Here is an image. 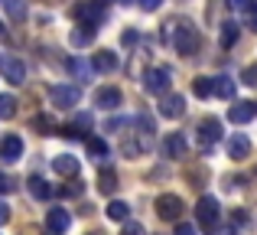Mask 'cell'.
<instances>
[{"instance_id":"16","label":"cell","mask_w":257,"mask_h":235,"mask_svg":"<svg viewBox=\"0 0 257 235\" xmlns=\"http://www.w3.org/2000/svg\"><path fill=\"white\" fill-rule=\"evenodd\" d=\"M251 118H254V105H247V102H234L228 108V121L231 124H247Z\"/></svg>"},{"instance_id":"39","label":"cell","mask_w":257,"mask_h":235,"mask_svg":"<svg viewBox=\"0 0 257 235\" xmlns=\"http://www.w3.org/2000/svg\"><path fill=\"white\" fill-rule=\"evenodd\" d=\"M228 4H231L234 10H247V7H251V0H228Z\"/></svg>"},{"instance_id":"43","label":"cell","mask_w":257,"mask_h":235,"mask_svg":"<svg viewBox=\"0 0 257 235\" xmlns=\"http://www.w3.org/2000/svg\"><path fill=\"white\" fill-rule=\"evenodd\" d=\"M120 4H131V0H120Z\"/></svg>"},{"instance_id":"19","label":"cell","mask_w":257,"mask_h":235,"mask_svg":"<svg viewBox=\"0 0 257 235\" xmlns=\"http://www.w3.org/2000/svg\"><path fill=\"white\" fill-rule=\"evenodd\" d=\"M26 190H30V196H33V199H49L52 193H56V190H52V186L46 183L43 177H30V183H26Z\"/></svg>"},{"instance_id":"8","label":"cell","mask_w":257,"mask_h":235,"mask_svg":"<svg viewBox=\"0 0 257 235\" xmlns=\"http://www.w3.org/2000/svg\"><path fill=\"white\" fill-rule=\"evenodd\" d=\"M49 98H52V105H59V108H75L78 98H82V92H78L75 85H52Z\"/></svg>"},{"instance_id":"31","label":"cell","mask_w":257,"mask_h":235,"mask_svg":"<svg viewBox=\"0 0 257 235\" xmlns=\"http://www.w3.org/2000/svg\"><path fill=\"white\" fill-rule=\"evenodd\" d=\"M82 190H85V186L78 183V180H72V183H65L59 193H62V196H82Z\"/></svg>"},{"instance_id":"32","label":"cell","mask_w":257,"mask_h":235,"mask_svg":"<svg viewBox=\"0 0 257 235\" xmlns=\"http://www.w3.org/2000/svg\"><path fill=\"white\" fill-rule=\"evenodd\" d=\"M241 82H244V85H257V62L247 65V69L241 72Z\"/></svg>"},{"instance_id":"20","label":"cell","mask_w":257,"mask_h":235,"mask_svg":"<svg viewBox=\"0 0 257 235\" xmlns=\"http://www.w3.org/2000/svg\"><path fill=\"white\" fill-rule=\"evenodd\" d=\"M98 190L104 193V196H111V193L117 190V173H114L111 167H104V170L98 173Z\"/></svg>"},{"instance_id":"3","label":"cell","mask_w":257,"mask_h":235,"mask_svg":"<svg viewBox=\"0 0 257 235\" xmlns=\"http://www.w3.org/2000/svg\"><path fill=\"white\" fill-rule=\"evenodd\" d=\"M72 17L82 26H88V30H98V23L104 20V10H101L98 0H91V4H75L72 7Z\"/></svg>"},{"instance_id":"6","label":"cell","mask_w":257,"mask_h":235,"mask_svg":"<svg viewBox=\"0 0 257 235\" xmlns=\"http://www.w3.org/2000/svg\"><path fill=\"white\" fill-rule=\"evenodd\" d=\"M0 75L10 85H23L26 82V65L17 56H0Z\"/></svg>"},{"instance_id":"34","label":"cell","mask_w":257,"mask_h":235,"mask_svg":"<svg viewBox=\"0 0 257 235\" xmlns=\"http://www.w3.org/2000/svg\"><path fill=\"white\" fill-rule=\"evenodd\" d=\"M120 235H147V232H144V225H137V222H127Z\"/></svg>"},{"instance_id":"26","label":"cell","mask_w":257,"mask_h":235,"mask_svg":"<svg viewBox=\"0 0 257 235\" xmlns=\"http://www.w3.org/2000/svg\"><path fill=\"white\" fill-rule=\"evenodd\" d=\"M218 43L225 46V49L238 43V23H231V20H228V23H221V36H218Z\"/></svg>"},{"instance_id":"21","label":"cell","mask_w":257,"mask_h":235,"mask_svg":"<svg viewBox=\"0 0 257 235\" xmlns=\"http://www.w3.org/2000/svg\"><path fill=\"white\" fill-rule=\"evenodd\" d=\"M69 72L78 79V82H88V79H91V72H94V65L85 62V59H69Z\"/></svg>"},{"instance_id":"28","label":"cell","mask_w":257,"mask_h":235,"mask_svg":"<svg viewBox=\"0 0 257 235\" xmlns=\"http://www.w3.org/2000/svg\"><path fill=\"white\" fill-rule=\"evenodd\" d=\"M85 147H88V153H91L94 160H104L107 157V144L101 137H85Z\"/></svg>"},{"instance_id":"12","label":"cell","mask_w":257,"mask_h":235,"mask_svg":"<svg viewBox=\"0 0 257 235\" xmlns=\"http://www.w3.org/2000/svg\"><path fill=\"white\" fill-rule=\"evenodd\" d=\"M160 115L170 118V121L182 118V115H186V98H182V95H163V102H160Z\"/></svg>"},{"instance_id":"15","label":"cell","mask_w":257,"mask_h":235,"mask_svg":"<svg viewBox=\"0 0 257 235\" xmlns=\"http://www.w3.org/2000/svg\"><path fill=\"white\" fill-rule=\"evenodd\" d=\"M186 150H189V144H186V137L182 134H170V137L163 140V153L166 157H186Z\"/></svg>"},{"instance_id":"10","label":"cell","mask_w":257,"mask_h":235,"mask_svg":"<svg viewBox=\"0 0 257 235\" xmlns=\"http://www.w3.org/2000/svg\"><path fill=\"white\" fill-rule=\"evenodd\" d=\"M20 157H23V140H20L17 134H7V137L0 140V160H4V164H17Z\"/></svg>"},{"instance_id":"2","label":"cell","mask_w":257,"mask_h":235,"mask_svg":"<svg viewBox=\"0 0 257 235\" xmlns=\"http://www.w3.org/2000/svg\"><path fill=\"white\" fill-rule=\"evenodd\" d=\"M195 216H199V225L205 232H215V229H218V219H221L218 199H215V196H202L199 206H195Z\"/></svg>"},{"instance_id":"37","label":"cell","mask_w":257,"mask_h":235,"mask_svg":"<svg viewBox=\"0 0 257 235\" xmlns=\"http://www.w3.org/2000/svg\"><path fill=\"white\" fill-rule=\"evenodd\" d=\"M247 23H251V30L257 33V4H251V7H247Z\"/></svg>"},{"instance_id":"24","label":"cell","mask_w":257,"mask_h":235,"mask_svg":"<svg viewBox=\"0 0 257 235\" xmlns=\"http://www.w3.org/2000/svg\"><path fill=\"white\" fill-rule=\"evenodd\" d=\"M127 216H131V206L120 203V199H114V203L107 206V219H114V222H127Z\"/></svg>"},{"instance_id":"14","label":"cell","mask_w":257,"mask_h":235,"mask_svg":"<svg viewBox=\"0 0 257 235\" xmlns=\"http://www.w3.org/2000/svg\"><path fill=\"white\" fill-rule=\"evenodd\" d=\"M247 153H251V137H247V134H231V137H228V157L244 160Z\"/></svg>"},{"instance_id":"5","label":"cell","mask_w":257,"mask_h":235,"mask_svg":"<svg viewBox=\"0 0 257 235\" xmlns=\"http://www.w3.org/2000/svg\"><path fill=\"white\" fill-rule=\"evenodd\" d=\"M170 85H173L170 69H150L144 75V89L150 92V95H166V92H170Z\"/></svg>"},{"instance_id":"9","label":"cell","mask_w":257,"mask_h":235,"mask_svg":"<svg viewBox=\"0 0 257 235\" xmlns=\"http://www.w3.org/2000/svg\"><path fill=\"white\" fill-rule=\"evenodd\" d=\"M195 134H199V147H212L215 140L221 137V121H218V118H205V121H199Z\"/></svg>"},{"instance_id":"35","label":"cell","mask_w":257,"mask_h":235,"mask_svg":"<svg viewBox=\"0 0 257 235\" xmlns=\"http://www.w3.org/2000/svg\"><path fill=\"white\" fill-rule=\"evenodd\" d=\"M173 235H199V232H195V225H189V222H179Z\"/></svg>"},{"instance_id":"1","label":"cell","mask_w":257,"mask_h":235,"mask_svg":"<svg viewBox=\"0 0 257 235\" xmlns=\"http://www.w3.org/2000/svg\"><path fill=\"white\" fill-rule=\"evenodd\" d=\"M163 39L173 46L176 52H182V56H192L195 49H199V26H192V20L179 17V20H170V23L163 26Z\"/></svg>"},{"instance_id":"36","label":"cell","mask_w":257,"mask_h":235,"mask_svg":"<svg viewBox=\"0 0 257 235\" xmlns=\"http://www.w3.org/2000/svg\"><path fill=\"white\" fill-rule=\"evenodd\" d=\"M10 190H13V180L7 177L4 170H0V193H10Z\"/></svg>"},{"instance_id":"42","label":"cell","mask_w":257,"mask_h":235,"mask_svg":"<svg viewBox=\"0 0 257 235\" xmlns=\"http://www.w3.org/2000/svg\"><path fill=\"white\" fill-rule=\"evenodd\" d=\"M88 235H104V232H88Z\"/></svg>"},{"instance_id":"33","label":"cell","mask_w":257,"mask_h":235,"mask_svg":"<svg viewBox=\"0 0 257 235\" xmlns=\"http://www.w3.org/2000/svg\"><path fill=\"white\" fill-rule=\"evenodd\" d=\"M137 39H140V33H137V30H124V36H120V43H124V46H134Z\"/></svg>"},{"instance_id":"18","label":"cell","mask_w":257,"mask_h":235,"mask_svg":"<svg viewBox=\"0 0 257 235\" xmlns=\"http://www.w3.org/2000/svg\"><path fill=\"white\" fill-rule=\"evenodd\" d=\"M91 65H94V72H114L117 69V56H114L111 49H98L94 59H91Z\"/></svg>"},{"instance_id":"44","label":"cell","mask_w":257,"mask_h":235,"mask_svg":"<svg viewBox=\"0 0 257 235\" xmlns=\"http://www.w3.org/2000/svg\"><path fill=\"white\" fill-rule=\"evenodd\" d=\"M0 33H4V23H0Z\"/></svg>"},{"instance_id":"11","label":"cell","mask_w":257,"mask_h":235,"mask_svg":"<svg viewBox=\"0 0 257 235\" xmlns=\"http://www.w3.org/2000/svg\"><path fill=\"white\" fill-rule=\"evenodd\" d=\"M120 102H124V95H120V89H114V85H104V89L94 92V105L104 108V111H114Z\"/></svg>"},{"instance_id":"30","label":"cell","mask_w":257,"mask_h":235,"mask_svg":"<svg viewBox=\"0 0 257 235\" xmlns=\"http://www.w3.org/2000/svg\"><path fill=\"white\" fill-rule=\"evenodd\" d=\"M91 36H94V30H72V46H85V43H91Z\"/></svg>"},{"instance_id":"27","label":"cell","mask_w":257,"mask_h":235,"mask_svg":"<svg viewBox=\"0 0 257 235\" xmlns=\"http://www.w3.org/2000/svg\"><path fill=\"white\" fill-rule=\"evenodd\" d=\"M4 7H7V17L10 20H26V0H4Z\"/></svg>"},{"instance_id":"41","label":"cell","mask_w":257,"mask_h":235,"mask_svg":"<svg viewBox=\"0 0 257 235\" xmlns=\"http://www.w3.org/2000/svg\"><path fill=\"white\" fill-rule=\"evenodd\" d=\"M98 4H101V7H104V4H114V0H98Z\"/></svg>"},{"instance_id":"22","label":"cell","mask_w":257,"mask_h":235,"mask_svg":"<svg viewBox=\"0 0 257 235\" xmlns=\"http://www.w3.org/2000/svg\"><path fill=\"white\" fill-rule=\"evenodd\" d=\"M234 92H238V85H234L228 75H215V95H218V98L228 102V98H234Z\"/></svg>"},{"instance_id":"7","label":"cell","mask_w":257,"mask_h":235,"mask_svg":"<svg viewBox=\"0 0 257 235\" xmlns=\"http://www.w3.org/2000/svg\"><path fill=\"white\" fill-rule=\"evenodd\" d=\"M69 225H72L69 209L56 206V209H49V212H46V232H49V235H65V232H69Z\"/></svg>"},{"instance_id":"40","label":"cell","mask_w":257,"mask_h":235,"mask_svg":"<svg viewBox=\"0 0 257 235\" xmlns=\"http://www.w3.org/2000/svg\"><path fill=\"white\" fill-rule=\"evenodd\" d=\"M7 219H10V206H7V203H0V225H4Z\"/></svg>"},{"instance_id":"23","label":"cell","mask_w":257,"mask_h":235,"mask_svg":"<svg viewBox=\"0 0 257 235\" xmlns=\"http://www.w3.org/2000/svg\"><path fill=\"white\" fill-rule=\"evenodd\" d=\"M192 92L199 98H208V95H215V79H208V75H199L192 82Z\"/></svg>"},{"instance_id":"25","label":"cell","mask_w":257,"mask_h":235,"mask_svg":"<svg viewBox=\"0 0 257 235\" xmlns=\"http://www.w3.org/2000/svg\"><path fill=\"white\" fill-rule=\"evenodd\" d=\"M33 127H36L39 134H56L59 131V124H56L52 115H36V118H33Z\"/></svg>"},{"instance_id":"4","label":"cell","mask_w":257,"mask_h":235,"mask_svg":"<svg viewBox=\"0 0 257 235\" xmlns=\"http://www.w3.org/2000/svg\"><path fill=\"white\" fill-rule=\"evenodd\" d=\"M157 216L166 219V222H179V216H182V199L176 196V193H163V196H157Z\"/></svg>"},{"instance_id":"17","label":"cell","mask_w":257,"mask_h":235,"mask_svg":"<svg viewBox=\"0 0 257 235\" xmlns=\"http://www.w3.org/2000/svg\"><path fill=\"white\" fill-rule=\"evenodd\" d=\"M52 170H56L59 177H78V160L69 157V153H59V157L52 160Z\"/></svg>"},{"instance_id":"38","label":"cell","mask_w":257,"mask_h":235,"mask_svg":"<svg viewBox=\"0 0 257 235\" xmlns=\"http://www.w3.org/2000/svg\"><path fill=\"white\" fill-rule=\"evenodd\" d=\"M160 4H163V0H140V7H144V10H147V13H150V10H157V7H160Z\"/></svg>"},{"instance_id":"29","label":"cell","mask_w":257,"mask_h":235,"mask_svg":"<svg viewBox=\"0 0 257 235\" xmlns=\"http://www.w3.org/2000/svg\"><path fill=\"white\" fill-rule=\"evenodd\" d=\"M13 115H17V98H13V95H0V118H13Z\"/></svg>"},{"instance_id":"13","label":"cell","mask_w":257,"mask_h":235,"mask_svg":"<svg viewBox=\"0 0 257 235\" xmlns=\"http://www.w3.org/2000/svg\"><path fill=\"white\" fill-rule=\"evenodd\" d=\"M88 127H91V115H75L69 124L62 127V134H65V137H72V140H85L88 137Z\"/></svg>"}]
</instances>
